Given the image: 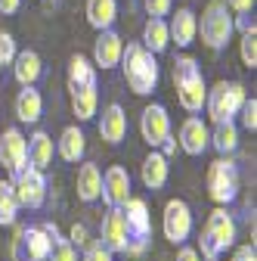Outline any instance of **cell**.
<instances>
[{
    "label": "cell",
    "mask_w": 257,
    "mask_h": 261,
    "mask_svg": "<svg viewBox=\"0 0 257 261\" xmlns=\"http://www.w3.org/2000/svg\"><path fill=\"white\" fill-rule=\"evenodd\" d=\"M239 56H242V65H248V69H257V28H254V22L242 31Z\"/></svg>",
    "instance_id": "obj_31"
},
{
    "label": "cell",
    "mask_w": 257,
    "mask_h": 261,
    "mask_svg": "<svg viewBox=\"0 0 257 261\" xmlns=\"http://www.w3.org/2000/svg\"><path fill=\"white\" fill-rule=\"evenodd\" d=\"M0 165H4V171L10 177L28 165V137L19 127H7L0 134Z\"/></svg>",
    "instance_id": "obj_10"
},
{
    "label": "cell",
    "mask_w": 257,
    "mask_h": 261,
    "mask_svg": "<svg viewBox=\"0 0 257 261\" xmlns=\"http://www.w3.org/2000/svg\"><path fill=\"white\" fill-rule=\"evenodd\" d=\"M81 252H84V258H81V261H112V258H115L103 243H90V246H87V249H81Z\"/></svg>",
    "instance_id": "obj_35"
},
{
    "label": "cell",
    "mask_w": 257,
    "mask_h": 261,
    "mask_svg": "<svg viewBox=\"0 0 257 261\" xmlns=\"http://www.w3.org/2000/svg\"><path fill=\"white\" fill-rule=\"evenodd\" d=\"M78 84H96V65L81 53H75L69 62V87H78Z\"/></svg>",
    "instance_id": "obj_29"
},
{
    "label": "cell",
    "mask_w": 257,
    "mask_h": 261,
    "mask_svg": "<svg viewBox=\"0 0 257 261\" xmlns=\"http://www.w3.org/2000/svg\"><path fill=\"white\" fill-rule=\"evenodd\" d=\"M47 261H78V249H75L66 237H62L59 243H53V249H50Z\"/></svg>",
    "instance_id": "obj_32"
},
{
    "label": "cell",
    "mask_w": 257,
    "mask_h": 261,
    "mask_svg": "<svg viewBox=\"0 0 257 261\" xmlns=\"http://www.w3.org/2000/svg\"><path fill=\"white\" fill-rule=\"evenodd\" d=\"M236 233H239V227H236V218L227 212V208H214L205 221V230L199 237V255L202 258H220L223 252H227L233 243H236Z\"/></svg>",
    "instance_id": "obj_3"
},
{
    "label": "cell",
    "mask_w": 257,
    "mask_h": 261,
    "mask_svg": "<svg viewBox=\"0 0 257 261\" xmlns=\"http://www.w3.org/2000/svg\"><path fill=\"white\" fill-rule=\"evenodd\" d=\"M211 146L220 155H233L239 149V127H236V121H220V124H214V130H211Z\"/></svg>",
    "instance_id": "obj_28"
},
{
    "label": "cell",
    "mask_w": 257,
    "mask_h": 261,
    "mask_svg": "<svg viewBox=\"0 0 257 261\" xmlns=\"http://www.w3.org/2000/svg\"><path fill=\"white\" fill-rule=\"evenodd\" d=\"M205 184H208V196L217 205H230L239 196V168H236V162L230 155L214 159L211 165H208Z\"/></svg>",
    "instance_id": "obj_6"
},
{
    "label": "cell",
    "mask_w": 257,
    "mask_h": 261,
    "mask_svg": "<svg viewBox=\"0 0 257 261\" xmlns=\"http://www.w3.org/2000/svg\"><path fill=\"white\" fill-rule=\"evenodd\" d=\"M124 218H127V230L131 240H149L152 237V215H149V202L140 196H131L124 205Z\"/></svg>",
    "instance_id": "obj_16"
},
{
    "label": "cell",
    "mask_w": 257,
    "mask_h": 261,
    "mask_svg": "<svg viewBox=\"0 0 257 261\" xmlns=\"http://www.w3.org/2000/svg\"><path fill=\"white\" fill-rule=\"evenodd\" d=\"M53 249V240L44 233L41 224L31 227H16V240H13V258L16 261H44Z\"/></svg>",
    "instance_id": "obj_8"
},
{
    "label": "cell",
    "mask_w": 257,
    "mask_h": 261,
    "mask_svg": "<svg viewBox=\"0 0 257 261\" xmlns=\"http://www.w3.org/2000/svg\"><path fill=\"white\" fill-rule=\"evenodd\" d=\"M100 137L106 143H121L127 137V112L118 106V103H109L103 109V118H100Z\"/></svg>",
    "instance_id": "obj_17"
},
{
    "label": "cell",
    "mask_w": 257,
    "mask_h": 261,
    "mask_svg": "<svg viewBox=\"0 0 257 261\" xmlns=\"http://www.w3.org/2000/svg\"><path fill=\"white\" fill-rule=\"evenodd\" d=\"M41 227H44V233H47V237H50L53 243H59V240H62V233H59V227H56L53 221H44Z\"/></svg>",
    "instance_id": "obj_42"
},
{
    "label": "cell",
    "mask_w": 257,
    "mask_h": 261,
    "mask_svg": "<svg viewBox=\"0 0 257 261\" xmlns=\"http://www.w3.org/2000/svg\"><path fill=\"white\" fill-rule=\"evenodd\" d=\"M162 230H165V240L174 243V246H183L192 233V212L183 199H168L165 205V215H162Z\"/></svg>",
    "instance_id": "obj_9"
},
{
    "label": "cell",
    "mask_w": 257,
    "mask_h": 261,
    "mask_svg": "<svg viewBox=\"0 0 257 261\" xmlns=\"http://www.w3.org/2000/svg\"><path fill=\"white\" fill-rule=\"evenodd\" d=\"M177 261H202V255H199V249H192V246H183V249L177 252Z\"/></svg>",
    "instance_id": "obj_39"
},
{
    "label": "cell",
    "mask_w": 257,
    "mask_h": 261,
    "mask_svg": "<svg viewBox=\"0 0 257 261\" xmlns=\"http://www.w3.org/2000/svg\"><path fill=\"white\" fill-rule=\"evenodd\" d=\"M239 115H242V127H245V130H251V134H254V130H257V100H254V96H251V100H245V103H242Z\"/></svg>",
    "instance_id": "obj_33"
},
{
    "label": "cell",
    "mask_w": 257,
    "mask_h": 261,
    "mask_svg": "<svg viewBox=\"0 0 257 261\" xmlns=\"http://www.w3.org/2000/svg\"><path fill=\"white\" fill-rule=\"evenodd\" d=\"M0 72H4V65H0Z\"/></svg>",
    "instance_id": "obj_44"
},
{
    "label": "cell",
    "mask_w": 257,
    "mask_h": 261,
    "mask_svg": "<svg viewBox=\"0 0 257 261\" xmlns=\"http://www.w3.org/2000/svg\"><path fill=\"white\" fill-rule=\"evenodd\" d=\"M127 240H131V230H127V218H124V208H115L109 205V212L103 215V224H100V243L112 252V255H124L127 249Z\"/></svg>",
    "instance_id": "obj_11"
},
{
    "label": "cell",
    "mask_w": 257,
    "mask_h": 261,
    "mask_svg": "<svg viewBox=\"0 0 257 261\" xmlns=\"http://www.w3.org/2000/svg\"><path fill=\"white\" fill-rule=\"evenodd\" d=\"M230 261H257V249H254V243H251V246H239V249L233 252Z\"/></svg>",
    "instance_id": "obj_38"
},
{
    "label": "cell",
    "mask_w": 257,
    "mask_h": 261,
    "mask_svg": "<svg viewBox=\"0 0 257 261\" xmlns=\"http://www.w3.org/2000/svg\"><path fill=\"white\" fill-rule=\"evenodd\" d=\"M205 261H220V258H205Z\"/></svg>",
    "instance_id": "obj_43"
},
{
    "label": "cell",
    "mask_w": 257,
    "mask_h": 261,
    "mask_svg": "<svg viewBox=\"0 0 257 261\" xmlns=\"http://www.w3.org/2000/svg\"><path fill=\"white\" fill-rule=\"evenodd\" d=\"M16 41H13V35L10 31H0V65H10L13 59H16Z\"/></svg>",
    "instance_id": "obj_34"
},
{
    "label": "cell",
    "mask_w": 257,
    "mask_h": 261,
    "mask_svg": "<svg viewBox=\"0 0 257 261\" xmlns=\"http://www.w3.org/2000/svg\"><path fill=\"white\" fill-rule=\"evenodd\" d=\"M174 87H177V100L186 112H202L205 109V96H208V84L202 78V69L192 56H177L174 62Z\"/></svg>",
    "instance_id": "obj_2"
},
{
    "label": "cell",
    "mask_w": 257,
    "mask_h": 261,
    "mask_svg": "<svg viewBox=\"0 0 257 261\" xmlns=\"http://www.w3.org/2000/svg\"><path fill=\"white\" fill-rule=\"evenodd\" d=\"M168 174H171V165H168V155H162L158 149H152L146 159H143V165H140V177L149 190H162L168 184Z\"/></svg>",
    "instance_id": "obj_20"
},
{
    "label": "cell",
    "mask_w": 257,
    "mask_h": 261,
    "mask_svg": "<svg viewBox=\"0 0 257 261\" xmlns=\"http://www.w3.org/2000/svg\"><path fill=\"white\" fill-rule=\"evenodd\" d=\"M53 152H56V146L47 130H35L28 137V165H35L38 171H47L53 165Z\"/></svg>",
    "instance_id": "obj_24"
},
{
    "label": "cell",
    "mask_w": 257,
    "mask_h": 261,
    "mask_svg": "<svg viewBox=\"0 0 257 261\" xmlns=\"http://www.w3.org/2000/svg\"><path fill=\"white\" fill-rule=\"evenodd\" d=\"M168 35H171V41H177V47H189L199 35V16L186 7L177 10V16L168 22Z\"/></svg>",
    "instance_id": "obj_21"
},
{
    "label": "cell",
    "mask_w": 257,
    "mask_h": 261,
    "mask_svg": "<svg viewBox=\"0 0 257 261\" xmlns=\"http://www.w3.org/2000/svg\"><path fill=\"white\" fill-rule=\"evenodd\" d=\"M121 69H124V78H127V87H131L137 96H146L158 87V62H155V53H149L143 44H127L121 50Z\"/></svg>",
    "instance_id": "obj_1"
},
{
    "label": "cell",
    "mask_w": 257,
    "mask_h": 261,
    "mask_svg": "<svg viewBox=\"0 0 257 261\" xmlns=\"http://www.w3.org/2000/svg\"><path fill=\"white\" fill-rule=\"evenodd\" d=\"M103 199H106V205H115V208H121L127 199H131V171H127L124 165H112L106 174H103Z\"/></svg>",
    "instance_id": "obj_14"
},
{
    "label": "cell",
    "mask_w": 257,
    "mask_h": 261,
    "mask_svg": "<svg viewBox=\"0 0 257 261\" xmlns=\"http://www.w3.org/2000/svg\"><path fill=\"white\" fill-rule=\"evenodd\" d=\"M19 215V202L10 180H0V227H13Z\"/></svg>",
    "instance_id": "obj_30"
},
{
    "label": "cell",
    "mask_w": 257,
    "mask_h": 261,
    "mask_svg": "<svg viewBox=\"0 0 257 261\" xmlns=\"http://www.w3.org/2000/svg\"><path fill=\"white\" fill-rule=\"evenodd\" d=\"M56 152H59V159H66V162H81L84 159V152H87V137H84V130L78 127V124H69L66 130L59 134V140H56Z\"/></svg>",
    "instance_id": "obj_22"
},
{
    "label": "cell",
    "mask_w": 257,
    "mask_h": 261,
    "mask_svg": "<svg viewBox=\"0 0 257 261\" xmlns=\"http://www.w3.org/2000/svg\"><path fill=\"white\" fill-rule=\"evenodd\" d=\"M121 50H124V41H121L118 31H112V28L100 31V38H96V44H93V65L103 69V72L115 69V65L121 62Z\"/></svg>",
    "instance_id": "obj_15"
},
{
    "label": "cell",
    "mask_w": 257,
    "mask_h": 261,
    "mask_svg": "<svg viewBox=\"0 0 257 261\" xmlns=\"http://www.w3.org/2000/svg\"><path fill=\"white\" fill-rule=\"evenodd\" d=\"M118 19V0H87V22L96 31L112 28Z\"/></svg>",
    "instance_id": "obj_26"
},
{
    "label": "cell",
    "mask_w": 257,
    "mask_h": 261,
    "mask_svg": "<svg viewBox=\"0 0 257 261\" xmlns=\"http://www.w3.org/2000/svg\"><path fill=\"white\" fill-rule=\"evenodd\" d=\"M199 31H202V44L208 50H227V44L236 35V19H233V10L227 7V0H211L205 7Z\"/></svg>",
    "instance_id": "obj_4"
},
{
    "label": "cell",
    "mask_w": 257,
    "mask_h": 261,
    "mask_svg": "<svg viewBox=\"0 0 257 261\" xmlns=\"http://www.w3.org/2000/svg\"><path fill=\"white\" fill-rule=\"evenodd\" d=\"M41 115H44V96H41V90H35V84L22 87L19 96H16V118L22 124H38Z\"/></svg>",
    "instance_id": "obj_18"
},
{
    "label": "cell",
    "mask_w": 257,
    "mask_h": 261,
    "mask_svg": "<svg viewBox=\"0 0 257 261\" xmlns=\"http://www.w3.org/2000/svg\"><path fill=\"white\" fill-rule=\"evenodd\" d=\"M19 7H22V0H0V13H4V16L19 13Z\"/></svg>",
    "instance_id": "obj_41"
},
{
    "label": "cell",
    "mask_w": 257,
    "mask_h": 261,
    "mask_svg": "<svg viewBox=\"0 0 257 261\" xmlns=\"http://www.w3.org/2000/svg\"><path fill=\"white\" fill-rule=\"evenodd\" d=\"M140 134H143V140H146L152 149L162 146V143L171 137V115H168V109L158 106V103L146 106L143 115H140Z\"/></svg>",
    "instance_id": "obj_12"
},
{
    "label": "cell",
    "mask_w": 257,
    "mask_h": 261,
    "mask_svg": "<svg viewBox=\"0 0 257 261\" xmlns=\"http://www.w3.org/2000/svg\"><path fill=\"white\" fill-rule=\"evenodd\" d=\"M177 149H180V143H177V137H168V140H165L162 146H158V152H162V155H168V159H171V155H174Z\"/></svg>",
    "instance_id": "obj_40"
},
{
    "label": "cell",
    "mask_w": 257,
    "mask_h": 261,
    "mask_svg": "<svg viewBox=\"0 0 257 261\" xmlns=\"http://www.w3.org/2000/svg\"><path fill=\"white\" fill-rule=\"evenodd\" d=\"M177 143H180V149H183L186 155H202V152L211 146V127H208V121H202L199 115L186 118V121L180 124Z\"/></svg>",
    "instance_id": "obj_13"
},
{
    "label": "cell",
    "mask_w": 257,
    "mask_h": 261,
    "mask_svg": "<svg viewBox=\"0 0 257 261\" xmlns=\"http://www.w3.org/2000/svg\"><path fill=\"white\" fill-rule=\"evenodd\" d=\"M44 261H47V258H44Z\"/></svg>",
    "instance_id": "obj_45"
},
{
    "label": "cell",
    "mask_w": 257,
    "mask_h": 261,
    "mask_svg": "<svg viewBox=\"0 0 257 261\" xmlns=\"http://www.w3.org/2000/svg\"><path fill=\"white\" fill-rule=\"evenodd\" d=\"M13 75H16V81H19L22 87L38 84L41 75H44V62H41V56H38L35 50H19L16 59H13Z\"/></svg>",
    "instance_id": "obj_23"
},
{
    "label": "cell",
    "mask_w": 257,
    "mask_h": 261,
    "mask_svg": "<svg viewBox=\"0 0 257 261\" xmlns=\"http://www.w3.org/2000/svg\"><path fill=\"white\" fill-rule=\"evenodd\" d=\"M143 47L149 50V53H165L168 47H171V35H168V22L165 19H155V16H149V22H146V28H143Z\"/></svg>",
    "instance_id": "obj_27"
},
{
    "label": "cell",
    "mask_w": 257,
    "mask_h": 261,
    "mask_svg": "<svg viewBox=\"0 0 257 261\" xmlns=\"http://www.w3.org/2000/svg\"><path fill=\"white\" fill-rule=\"evenodd\" d=\"M143 4H146V13L155 16V19H165L174 10V0H143Z\"/></svg>",
    "instance_id": "obj_36"
},
{
    "label": "cell",
    "mask_w": 257,
    "mask_h": 261,
    "mask_svg": "<svg viewBox=\"0 0 257 261\" xmlns=\"http://www.w3.org/2000/svg\"><path fill=\"white\" fill-rule=\"evenodd\" d=\"M78 199L81 202H96L100 199V193H103V171L96 162H84V165L78 168Z\"/></svg>",
    "instance_id": "obj_19"
},
{
    "label": "cell",
    "mask_w": 257,
    "mask_h": 261,
    "mask_svg": "<svg viewBox=\"0 0 257 261\" xmlns=\"http://www.w3.org/2000/svg\"><path fill=\"white\" fill-rule=\"evenodd\" d=\"M10 184H13V193H16L19 208H41V205L47 202V177H44V171H38L35 165L19 168V171L10 177Z\"/></svg>",
    "instance_id": "obj_7"
},
{
    "label": "cell",
    "mask_w": 257,
    "mask_h": 261,
    "mask_svg": "<svg viewBox=\"0 0 257 261\" xmlns=\"http://www.w3.org/2000/svg\"><path fill=\"white\" fill-rule=\"evenodd\" d=\"M69 243H72L75 249H87V246H90L87 224H72V230H69Z\"/></svg>",
    "instance_id": "obj_37"
},
{
    "label": "cell",
    "mask_w": 257,
    "mask_h": 261,
    "mask_svg": "<svg viewBox=\"0 0 257 261\" xmlns=\"http://www.w3.org/2000/svg\"><path fill=\"white\" fill-rule=\"evenodd\" d=\"M248 100V93L239 81H217L208 96H205V109H208V118L211 124H220V121H233L242 109V103Z\"/></svg>",
    "instance_id": "obj_5"
},
{
    "label": "cell",
    "mask_w": 257,
    "mask_h": 261,
    "mask_svg": "<svg viewBox=\"0 0 257 261\" xmlns=\"http://www.w3.org/2000/svg\"><path fill=\"white\" fill-rule=\"evenodd\" d=\"M72 90V112L78 115V121H90L96 115V106H100V84H78L69 87Z\"/></svg>",
    "instance_id": "obj_25"
}]
</instances>
